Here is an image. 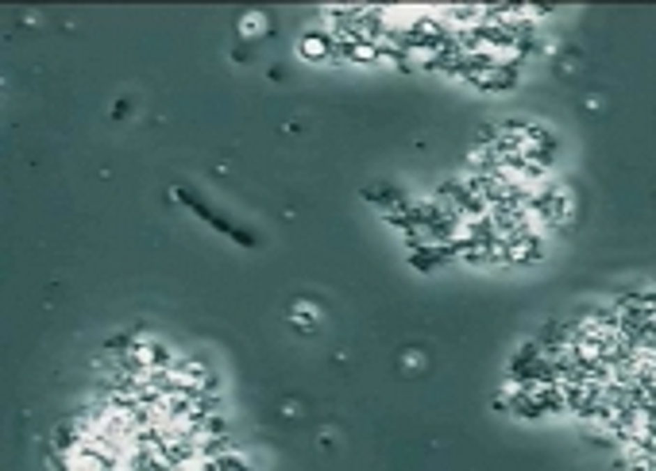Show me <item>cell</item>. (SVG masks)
Masks as SVG:
<instances>
[{
  "mask_svg": "<svg viewBox=\"0 0 656 471\" xmlns=\"http://www.w3.org/2000/svg\"><path fill=\"white\" fill-rule=\"evenodd\" d=\"M290 317H293V324H298L301 332H313V329H316V321H321L316 306H309V301H298V306L290 309Z\"/></svg>",
  "mask_w": 656,
  "mask_h": 471,
  "instance_id": "7a4b0ae2",
  "label": "cell"
},
{
  "mask_svg": "<svg viewBox=\"0 0 656 471\" xmlns=\"http://www.w3.org/2000/svg\"><path fill=\"white\" fill-rule=\"evenodd\" d=\"M301 54H305V58H328V35H324V31L305 35V43H301Z\"/></svg>",
  "mask_w": 656,
  "mask_h": 471,
  "instance_id": "3957f363",
  "label": "cell"
},
{
  "mask_svg": "<svg viewBox=\"0 0 656 471\" xmlns=\"http://www.w3.org/2000/svg\"><path fill=\"white\" fill-rule=\"evenodd\" d=\"M456 255V248L452 244H421V248L413 251V267H421V271H429V267L444 263V259Z\"/></svg>",
  "mask_w": 656,
  "mask_h": 471,
  "instance_id": "6da1fadb",
  "label": "cell"
},
{
  "mask_svg": "<svg viewBox=\"0 0 656 471\" xmlns=\"http://www.w3.org/2000/svg\"><path fill=\"white\" fill-rule=\"evenodd\" d=\"M240 31L247 35V39H251V35H266V31H270V20H266L263 12H247V16L240 20Z\"/></svg>",
  "mask_w": 656,
  "mask_h": 471,
  "instance_id": "277c9868",
  "label": "cell"
},
{
  "mask_svg": "<svg viewBox=\"0 0 656 471\" xmlns=\"http://www.w3.org/2000/svg\"><path fill=\"white\" fill-rule=\"evenodd\" d=\"M406 367H409V371H413V367H425V352L409 347V352H406Z\"/></svg>",
  "mask_w": 656,
  "mask_h": 471,
  "instance_id": "8992f818",
  "label": "cell"
},
{
  "mask_svg": "<svg viewBox=\"0 0 656 471\" xmlns=\"http://www.w3.org/2000/svg\"><path fill=\"white\" fill-rule=\"evenodd\" d=\"M348 62H379V50L371 43H351L348 47Z\"/></svg>",
  "mask_w": 656,
  "mask_h": 471,
  "instance_id": "5b68a950",
  "label": "cell"
}]
</instances>
